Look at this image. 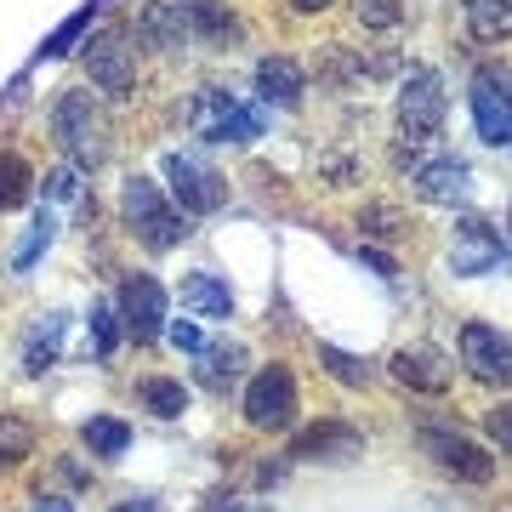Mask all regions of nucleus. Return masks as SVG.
I'll list each match as a JSON object with an SVG mask.
<instances>
[{
    "instance_id": "9b49d317",
    "label": "nucleus",
    "mask_w": 512,
    "mask_h": 512,
    "mask_svg": "<svg viewBox=\"0 0 512 512\" xmlns=\"http://www.w3.org/2000/svg\"><path fill=\"white\" fill-rule=\"evenodd\" d=\"M421 450H427V461L439 473L456 478V484H490L495 478V456L478 439L456 433V427H421Z\"/></svg>"
},
{
    "instance_id": "f03ea898",
    "label": "nucleus",
    "mask_w": 512,
    "mask_h": 512,
    "mask_svg": "<svg viewBox=\"0 0 512 512\" xmlns=\"http://www.w3.org/2000/svg\"><path fill=\"white\" fill-rule=\"evenodd\" d=\"M52 137L80 171H92V165L109 160V120L97 109V97L80 92V86H63L52 97Z\"/></svg>"
},
{
    "instance_id": "7ed1b4c3",
    "label": "nucleus",
    "mask_w": 512,
    "mask_h": 512,
    "mask_svg": "<svg viewBox=\"0 0 512 512\" xmlns=\"http://www.w3.org/2000/svg\"><path fill=\"white\" fill-rule=\"evenodd\" d=\"M188 120H194V131H200L205 143H217V148H251L268 131V109L262 103H245L228 86H200Z\"/></svg>"
},
{
    "instance_id": "ea45409f",
    "label": "nucleus",
    "mask_w": 512,
    "mask_h": 512,
    "mask_svg": "<svg viewBox=\"0 0 512 512\" xmlns=\"http://www.w3.org/2000/svg\"><path fill=\"white\" fill-rule=\"evenodd\" d=\"M92 6H97V12H103V6H114V0H92Z\"/></svg>"
},
{
    "instance_id": "c9c22d12",
    "label": "nucleus",
    "mask_w": 512,
    "mask_h": 512,
    "mask_svg": "<svg viewBox=\"0 0 512 512\" xmlns=\"http://www.w3.org/2000/svg\"><path fill=\"white\" fill-rule=\"evenodd\" d=\"M359 262H365V268H370L376 279H387V285L399 279V262H393V256L382 251V245H359Z\"/></svg>"
},
{
    "instance_id": "bb28decb",
    "label": "nucleus",
    "mask_w": 512,
    "mask_h": 512,
    "mask_svg": "<svg viewBox=\"0 0 512 512\" xmlns=\"http://www.w3.org/2000/svg\"><path fill=\"white\" fill-rule=\"evenodd\" d=\"M92 23H97V6H92V0H86L80 12H69V18H63V23H57V29H52V35L40 40L35 63H57V57H69L74 46H80V40L92 35Z\"/></svg>"
},
{
    "instance_id": "ddd939ff",
    "label": "nucleus",
    "mask_w": 512,
    "mask_h": 512,
    "mask_svg": "<svg viewBox=\"0 0 512 512\" xmlns=\"http://www.w3.org/2000/svg\"><path fill=\"white\" fill-rule=\"evenodd\" d=\"M359 456H365V433L342 416H319L291 439V461H308V467H353Z\"/></svg>"
},
{
    "instance_id": "0eeeda50",
    "label": "nucleus",
    "mask_w": 512,
    "mask_h": 512,
    "mask_svg": "<svg viewBox=\"0 0 512 512\" xmlns=\"http://www.w3.org/2000/svg\"><path fill=\"white\" fill-rule=\"evenodd\" d=\"M160 177H165L171 205H177L183 217H217L222 205H228V177L211 171L205 160H194V154H183V148H171L160 160Z\"/></svg>"
},
{
    "instance_id": "2f4dec72",
    "label": "nucleus",
    "mask_w": 512,
    "mask_h": 512,
    "mask_svg": "<svg viewBox=\"0 0 512 512\" xmlns=\"http://www.w3.org/2000/svg\"><path fill=\"white\" fill-rule=\"evenodd\" d=\"M353 18L370 35H393V29H404V0H353Z\"/></svg>"
},
{
    "instance_id": "39448f33",
    "label": "nucleus",
    "mask_w": 512,
    "mask_h": 512,
    "mask_svg": "<svg viewBox=\"0 0 512 512\" xmlns=\"http://www.w3.org/2000/svg\"><path fill=\"white\" fill-rule=\"evenodd\" d=\"M239 410H245V427L251 433H268V439H279V433H291L296 416H302V387H296V370L291 365H262L245 382V399H239Z\"/></svg>"
},
{
    "instance_id": "f257e3e1",
    "label": "nucleus",
    "mask_w": 512,
    "mask_h": 512,
    "mask_svg": "<svg viewBox=\"0 0 512 512\" xmlns=\"http://www.w3.org/2000/svg\"><path fill=\"white\" fill-rule=\"evenodd\" d=\"M120 222H126V234L143 245V251H177L194 228H188V217L171 205V194H165V183H154V177H143V171H131L126 183H120Z\"/></svg>"
},
{
    "instance_id": "b1692460",
    "label": "nucleus",
    "mask_w": 512,
    "mask_h": 512,
    "mask_svg": "<svg viewBox=\"0 0 512 512\" xmlns=\"http://www.w3.org/2000/svg\"><path fill=\"white\" fill-rule=\"evenodd\" d=\"M137 404H143L154 421H177V416H188L194 393H188L177 376H143V382H137Z\"/></svg>"
},
{
    "instance_id": "412c9836",
    "label": "nucleus",
    "mask_w": 512,
    "mask_h": 512,
    "mask_svg": "<svg viewBox=\"0 0 512 512\" xmlns=\"http://www.w3.org/2000/svg\"><path fill=\"white\" fill-rule=\"evenodd\" d=\"M461 18H467V35L478 46H507L512 40V0H461Z\"/></svg>"
},
{
    "instance_id": "423d86ee",
    "label": "nucleus",
    "mask_w": 512,
    "mask_h": 512,
    "mask_svg": "<svg viewBox=\"0 0 512 512\" xmlns=\"http://www.w3.org/2000/svg\"><path fill=\"white\" fill-rule=\"evenodd\" d=\"M467 109H473V131L484 148H512V63L490 57L478 63L467 80Z\"/></svg>"
},
{
    "instance_id": "f704fd0d",
    "label": "nucleus",
    "mask_w": 512,
    "mask_h": 512,
    "mask_svg": "<svg viewBox=\"0 0 512 512\" xmlns=\"http://www.w3.org/2000/svg\"><path fill=\"white\" fill-rule=\"evenodd\" d=\"M165 342H171L177 353H194V359H200L205 353V330L194 325V319H165Z\"/></svg>"
},
{
    "instance_id": "1a4fd4ad",
    "label": "nucleus",
    "mask_w": 512,
    "mask_h": 512,
    "mask_svg": "<svg viewBox=\"0 0 512 512\" xmlns=\"http://www.w3.org/2000/svg\"><path fill=\"white\" fill-rule=\"evenodd\" d=\"M507 239L495 234V222L484 217H467L461 211L456 217V245H450V256H444V268L456 279H484V274H507Z\"/></svg>"
},
{
    "instance_id": "5701e85b",
    "label": "nucleus",
    "mask_w": 512,
    "mask_h": 512,
    "mask_svg": "<svg viewBox=\"0 0 512 512\" xmlns=\"http://www.w3.org/2000/svg\"><path fill=\"white\" fill-rule=\"evenodd\" d=\"M35 165H29V154H18V148H0V217H12V211H23V205L35 200Z\"/></svg>"
},
{
    "instance_id": "e433bc0d",
    "label": "nucleus",
    "mask_w": 512,
    "mask_h": 512,
    "mask_svg": "<svg viewBox=\"0 0 512 512\" xmlns=\"http://www.w3.org/2000/svg\"><path fill=\"white\" fill-rule=\"evenodd\" d=\"M285 6H291L296 18H325V12H336V6H342V0H285Z\"/></svg>"
},
{
    "instance_id": "f8f14e48",
    "label": "nucleus",
    "mask_w": 512,
    "mask_h": 512,
    "mask_svg": "<svg viewBox=\"0 0 512 512\" xmlns=\"http://www.w3.org/2000/svg\"><path fill=\"white\" fill-rule=\"evenodd\" d=\"M410 194L421 205H439V211H467L473 205V165L456 154H433V160L410 165Z\"/></svg>"
},
{
    "instance_id": "a878e982",
    "label": "nucleus",
    "mask_w": 512,
    "mask_h": 512,
    "mask_svg": "<svg viewBox=\"0 0 512 512\" xmlns=\"http://www.w3.org/2000/svg\"><path fill=\"white\" fill-rule=\"evenodd\" d=\"M80 444H86L97 461H120V456L131 450V421H120V416H92V421H80Z\"/></svg>"
},
{
    "instance_id": "6ab92c4d",
    "label": "nucleus",
    "mask_w": 512,
    "mask_h": 512,
    "mask_svg": "<svg viewBox=\"0 0 512 512\" xmlns=\"http://www.w3.org/2000/svg\"><path fill=\"white\" fill-rule=\"evenodd\" d=\"M63 336H69V313L63 308L40 313L35 325H29V336H23V376H46L63 359Z\"/></svg>"
},
{
    "instance_id": "2eb2a0df",
    "label": "nucleus",
    "mask_w": 512,
    "mask_h": 512,
    "mask_svg": "<svg viewBox=\"0 0 512 512\" xmlns=\"http://www.w3.org/2000/svg\"><path fill=\"white\" fill-rule=\"evenodd\" d=\"M387 376L399 387H410V393H421V399H444L450 382H456V365H450L433 342H404V348H393V359H387Z\"/></svg>"
},
{
    "instance_id": "c85d7f7f",
    "label": "nucleus",
    "mask_w": 512,
    "mask_h": 512,
    "mask_svg": "<svg viewBox=\"0 0 512 512\" xmlns=\"http://www.w3.org/2000/svg\"><path fill=\"white\" fill-rule=\"evenodd\" d=\"M35 421L29 416H0V473H12V467H23V461L35 456Z\"/></svg>"
},
{
    "instance_id": "6e6552de",
    "label": "nucleus",
    "mask_w": 512,
    "mask_h": 512,
    "mask_svg": "<svg viewBox=\"0 0 512 512\" xmlns=\"http://www.w3.org/2000/svg\"><path fill=\"white\" fill-rule=\"evenodd\" d=\"M80 46H86V52H80V63H86L92 92L114 97V103H126V97L137 92V46L126 40V29H97V35H86Z\"/></svg>"
},
{
    "instance_id": "dca6fc26",
    "label": "nucleus",
    "mask_w": 512,
    "mask_h": 512,
    "mask_svg": "<svg viewBox=\"0 0 512 512\" xmlns=\"http://www.w3.org/2000/svg\"><path fill=\"white\" fill-rule=\"evenodd\" d=\"M177 12L188 23V40L205 52H239L245 46V23L228 0H177Z\"/></svg>"
},
{
    "instance_id": "cd10ccee",
    "label": "nucleus",
    "mask_w": 512,
    "mask_h": 512,
    "mask_svg": "<svg viewBox=\"0 0 512 512\" xmlns=\"http://www.w3.org/2000/svg\"><path fill=\"white\" fill-rule=\"evenodd\" d=\"M313 359H319V370H325L336 387H348V393H365L370 387V365L359 359V353H342L336 342H319L313 348Z\"/></svg>"
},
{
    "instance_id": "7c9ffc66",
    "label": "nucleus",
    "mask_w": 512,
    "mask_h": 512,
    "mask_svg": "<svg viewBox=\"0 0 512 512\" xmlns=\"http://www.w3.org/2000/svg\"><path fill=\"white\" fill-rule=\"evenodd\" d=\"M200 359H205V365H200V382L211 387V393H228V387L245 376V348H239V342H228V348H205Z\"/></svg>"
},
{
    "instance_id": "a211bd4d",
    "label": "nucleus",
    "mask_w": 512,
    "mask_h": 512,
    "mask_svg": "<svg viewBox=\"0 0 512 512\" xmlns=\"http://www.w3.org/2000/svg\"><path fill=\"white\" fill-rule=\"evenodd\" d=\"M131 35L143 40L148 52H160V57H177L183 46H194L183 12H177V0H143L137 18H131Z\"/></svg>"
},
{
    "instance_id": "4468645a",
    "label": "nucleus",
    "mask_w": 512,
    "mask_h": 512,
    "mask_svg": "<svg viewBox=\"0 0 512 512\" xmlns=\"http://www.w3.org/2000/svg\"><path fill=\"white\" fill-rule=\"evenodd\" d=\"M461 348V365H467V376L484 387H507L512 382V336L507 330L484 325V319H467L456 336Z\"/></svg>"
},
{
    "instance_id": "20e7f679",
    "label": "nucleus",
    "mask_w": 512,
    "mask_h": 512,
    "mask_svg": "<svg viewBox=\"0 0 512 512\" xmlns=\"http://www.w3.org/2000/svg\"><path fill=\"white\" fill-rule=\"evenodd\" d=\"M450 97H444V74L433 63H410L399 74V97H393V120H399V143H433L444 131Z\"/></svg>"
},
{
    "instance_id": "4c0bfd02",
    "label": "nucleus",
    "mask_w": 512,
    "mask_h": 512,
    "mask_svg": "<svg viewBox=\"0 0 512 512\" xmlns=\"http://www.w3.org/2000/svg\"><path fill=\"white\" fill-rule=\"evenodd\" d=\"M109 512H160V501H154V495H126V501H114Z\"/></svg>"
},
{
    "instance_id": "72a5a7b5",
    "label": "nucleus",
    "mask_w": 512,
    "mask_h": 512,
    "mask_svg": "<svg viewBox=\"0 0 512 512\" xmlns=\"http://www.w3.org/2000/svg\"><path fill=\"white\" fill-rule=\"evenodd\" d=\"M484 439H490L501 456H512V399H501V404L484 410Z\"/></svg>"
},
{
    "instance_id": "473e14b6",
    "label": "nucleus",
    "mask_w": 512,
    "mask_h": 512,
    "mask_svg": "<svg viewBox=\"0 0 512 512\" xmlns=\"http://www.w3.org/2000/svg\"><path fill=\"white\" fill-rule=\"evenodd\" d=\"M46 205H69V200H86V171H80V165L74 160H63V165H52V171H46Z\"/></svg>"
},
{
    "instance_id": "58836bf2",
    "label": "nucleus",
    "mask_w": 512,
    "mask_h": 512,
    "mask_svg": "<svg viewBox=\"0 0 512 512\" xmlns=\"http://www.w3.org/2000/svg\"><path fill=\"white\" fill-rule=\"evenodd\" d=\"M29 512H74V507L63 501V495H35V507Z\"/></svg>"
},
{
    "instance_id": "aec40b11",
    "label": "nucleus",
    "mask_w": 512,
    "mask_h": 512,
    "mask_svg": "<svg viewBox=\"0 0 512 512\" xmlns=\"http://www.w3.org/2000/svg\"><path fill=\"white\" fill-rule=\"evenodd\" d=\"M177 296H183V308L200 313V319H234V285H228L222 274H205V268H194V274H183Z\"/></svg>"
},
{
    "instance_id": "f3484780",
    "label": "nucleus",
    "mask_w": 512,
    "mask_h": 512,
    "mask_svg": "<svg viewBox=\"0 0 512 512\" xmlns=\"http://www.w3.org/2000/svg\"><path fill=\"white\" fill-rule=\"evenodd\" d=\"M308 97V69L285 52H268L256 57V103L262 109H302Z\"/></svg>"
},
{
    "instance_id": "c756f323",
    "label": "nucleus",
    "mask_w": 512,
    "mask_h": 512,
    "mask_svg": "<svg viewBox=\"0 0 512 512\" xmlns=\"http://www.w3.org/2000/svg\"><path fill=\"white\" fill-rule=\"evenodd\" d=\"M86 330H92V359H103V365H109L114 353H120V342H126L120 308H114V302H92V313H86Z\"/></svg>"
},
{
    "instance_id": "4be33fe9",
    "label": "nucleus",
    "mask_w": 512,
    "mask_h": 512,
    "mask_svg": "<svg viewBox=\"0 0 512 512\" xmlns=\"http://www.w3.org/2000/svg\"><path fill=\"white\" fill-rule=\"evenodd\" d=\"M410 228H416V222L404 217V205H393V200H365L359 205V234H365V245H404Z\"/></svg>"
},
{
    "instance_id": "9d476101",
    "label": "nucleus",
    "mask_w": 512,
    "mask_h": 512,
    "mask_svg": "<svg viewBox=\"0 0 512 512\" xmlns=\"http://www.w3.org/2000/svg\"><path fill=\"white\" fill-rule=\"evenodd\" d=\"M114 308H120V325H126L131 342H154V336H165V319H171V296H165V285H160L154 274L131 268V274L120 279V296H114Z\"/></svg>"
},
{
    "instance_id": "a19ab883",
    "label": "nucleus",
    "mask_w": 512,
    "mask_h": 512,
    "mask_svg": "<svg viewBox=\"0 0 512 512\" xmlns=\"http://www.w3.org/2000/svg\"><path fill=\"white\" fill-rule=\"evenodd\" d=\"M507 228H512V211H507Z\"/></svg>"
},
{
    "instance_id": "393cba45",
    "label": "nucleus",
    "mask_w": 512,
    "mask_h": 512,
    "mask_svg": "<svg viewBox=\"0 0 512 512\" xmlns=\"http://www.w3.org/2000/svg\"><path fill=\"white\" fill-rule=\"evenodd\" d=\"M52 239H57V211L52 205H40L35 217H29V228H23L18 251H12V274H35V262L52 251Z\"/></svg>"
}]
</instances>
